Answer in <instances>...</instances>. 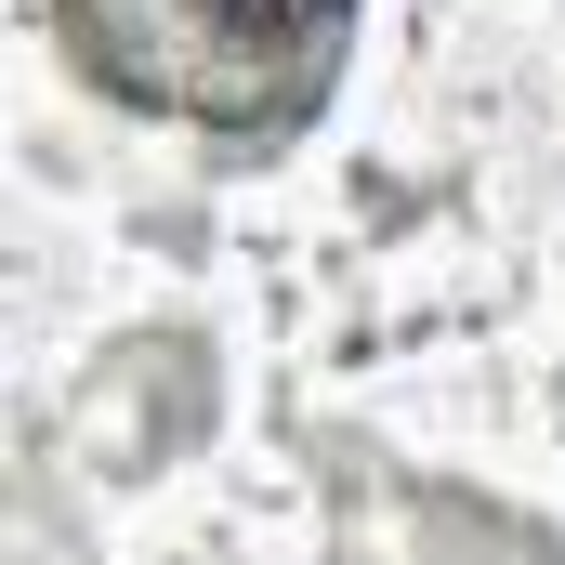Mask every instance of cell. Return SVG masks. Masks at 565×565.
Instances as JSON below:
<instances>
[{
    "instance_id": "obj_1",
    "label": "cell",
    "mask_w": 565,
    "mask_h": 565,
    "mask_svg": "<svg viewBox=\"0 0 565 565\" xmlns=\"http://www.w3.org/2000/svg\"><path fill=\"white\" fill-rule=\"evenodd\" d=\"M355 0H66L79 66L184 132H277L329 93Z\"/></svg>"
}]
</instances>
